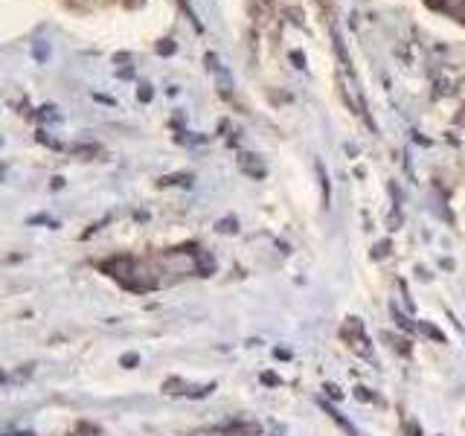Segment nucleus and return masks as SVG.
I'll list each match as a JSON object with an SVG mask.
<instances>
[{
    "mask_svg": "<svg viewBox=\"0 0 465 436\" xmlns=\"http://www.w3.org/2000/svg\"><path fill=\"white\" fill-rule=\"evenodd\" d=\"M323 407H326V413H329V416H332V419H335V422H338L340 428H346L349 433H355V428H352V425H349V422H346V419H343V416H340V413L335 411V407H332V404H323Z\"/></svg>",
    "mask_w": 465,
    "mask_h": 436,
    "instance_id": "nucleus-5",
    "label": "nucleus"
},
{
    "mask_svg": "<svg viewBox=\"0 0 465 436\" xmlns=\"http://www.w3.org/2000/svg\"><path fill=\"white\" fill-rule=\"evenodd\" d=\"M163 265H166L172 274H201V259L195 253L186 251H172L163 256Z\"/></svg>",
    "mask_w": 465,
    "mask_h": 436,
    "instance_id": "nucleus-1",
    "label": "nucleus"
},
{
    "mask_svg": "<svg viewBox=\"0 0 465 436\" xmlns=\"http://www.w3.org/2000/svg\"><path fill=\"white\" fill-rule=\"evenodd\" d=\"M218 230H222V233H236V230H239V227H236V218H224V222L218 224Z\"/></svg>",
    "mask_w": 465,
    "mask_h": 436,
    "instance_id": "nucleus-11",
    "label": "nucleus"
},
{
    "mask_svg": "<svg viewBox=\"0 0 465 436\" xmlns=\"http://www.w3.org/2000/svg\"><path fill=\"white\" fill-rule=\"evenodd\" d=\"M393 317H396V323L401 326V329H404V332H413V329H416V326H413V323H410V320H407V317H404V314H401V311H398L396 306H393Z\"/></svg>",
    "mask_w": 465,
    "mask_h": 436,
    "instance_id": "nucleus-6",
    "label": "nucleus"
},
{
    "mask_svg": "<svg viewBox=\"0 0 465 436\" xmlns=\"http://www.w3.org/2000/svg\"><path fill=\"white\" fill-rule=\"evenodd\" d=\"M262 381H265V384H268V387H277V384H280V378H277V375H273V372H265V375H262Z\"/></svg>",
    "mask_w": 465,
    "mask_h": 436,
    "instance_id": "nucleus-13",
    "label": "nucleus"
},
{
    "mask_svg": "<svg viewBox=\"0 0 465 436\" xmlns=\"http://www.w3.org/2000/svg\"><path fill=\"white\" fill-rule=\"evenodd\" d=\"M207 70H212V73H215V79H218V88H222L224 93L233 88V79H230V73L224 70V64L218 62L215 52H209V56H207Z\"/></svg>",
    "mask_w": 465,
    "mask_h": 436,
    "instance_id": "nucleus-2",
    "label": "nucleus"
},
{
    "mask_svg": "<svg viewBox=\"0 0 465 436\" xmlns=\"http://www.w3.org/2000/svg\"><path fill=\"white\" fill-rule=\"evenodd\" d=\"M355 396L361 401H372V393H367V387H355Z\"/></svg>",
    "mask_w": 465,
    "mask_h": 436,
    "instance_id": "nucleus-14",
    "label": "nucleus"
},
{
    "mask_svg": "<svg viewBox=\"0 0 465 436\" xmlns=\"http://www.w3.org/2000/svg\"><path fill=\"white\" fill-rule=\"evenodd\" d=\"M125 369H134L137 364H140V355H137V352H128V355H122V361H120Z\"/></svg>",
    "mask_w": 465,
    "mask_h": 436,
    "instance_id": "nucleus-8",
    "label": "nucleus"
},
{
    "mask_svg": "<svg viewBox=\"0 0 465 436\" xmlns=\"http://www.w3.org/2000/svg\"><path fill=\"white\" fill-rule=\"evenodd\" d=\"M35 59L38 62H47L50 59V44L47 41H35Z\"/></svg>",
    "mask_w": 465,
    "mask_h": 436,
    "instance_id": "nucleus-7",
    "label": "nucleus"
},
{
    "mask_svg": "<svg viewBox=\"0 0 465 436\" xmlns=\"http://www.w3.org/2000/svg\"><path fill=\"white\" fill-rule=\"evenodd\" d=\"M180 387H183V384H180V381H175V378H172V381H166V384H163V390H166L169 396H178V393H183Z\"/></svg>",
    "mask_w": 465,
    "mask_h": 436,
    "instance_id": "nucleus-9",
    "label": "nucleus"
},
{
    "mask_svg": "<svg viewBox=\"0 0 465 436\" xmlns=\"http://www.w3.org/2000/svg\"><path fill=\"white\" fill-rule=\"evenodd\" d=\"M416 329H419V332H425V335H427L430 340H436V343H445V335H442L440 329H436L433 323H427V320H419V323H416Z\"/></svg>",
    "mask_w": 465,
    "mask_h": 436,
    "instance_id": "nucleus-4",
    "label": "nucleus"
},
{
    "mask_svg": "<svg viewBox=\"0 0 465 436\" xmlns=\"http://www.w3.org/2000/svg\"><path fill=\"white\" fill-rule=\"evenodd\" d=\"M326 390H329V396H332L335 401H338V398H343V393H340V390H338L335 384H326Z\"/></svg>",
    "mask_w": 465,
    "mask_h": 436,
    "instance_id": "nucleus-17",
    "label": "nucleus"
},
{
    "mask_svg": "<svg viewBox=\"0 0 465 436\" xmlns=\"http://www.w3.org/2000/svg\"><path fill=\"white\" fill-rule=\"evenodd\" d=\"M195 436H224V433H195Z\"/></svg>",
    "mask_w": 465,
    "mask_h": 436,
    "instance_id": "nucleus-18",
    "label": "nucleus"
},
{
    "mask_svg": "<svg viewBox=\"0 0 465 436\" xmlns=\"http://www.w3.org/2000/svg\"><path fill=\"white\" fill-rule=\"evenodd\" d=\"M157 52H160V56H172V52H175V44L166 38V41H160L157 44Z\"/></svg>",
    "mask_w": 465,
    "mask_h": 436,
    "instance_id": "nucleus-10",
    "label": "nucleus"
},
{
    "mask_svg": "<svg viewBox=\"0 0 465 436\" xmlns=\"http://www.w3.org/2000/svg\"><path fill=\"white\" fill-rule=\"evenodd\" d=\"M239 166L248 172L251 178H265V163H262L256 154H241V157H239Z\"/></svg>",
    "mask_w": 465,
    "mask_h": 436,
    "instance_id": "nucleus-3",
    "label": "nucleus"
},
{
    "mask_svg": "<svg viewBox=\"0 0 465 436\" xmlns=\"http://www.w3.org/2000/svg\"><path fill=\"white\" fill-rule=\"evenodd\" d=\"M137 96H140L143 102H149V99H151V88H149V85H140V93H137Z\"/></svg>",
    "mask_w": 465,
    "mask_h": 436,
    "instance_id": "nucleus-16",
    "label": "nucleus"
},
{
    "mask_svg": "<svg viewBox=\"0 0 465 436\" xmlns=\"http://www.w3.org/2000/svg\"><path fill=\"white\" fill-rule=\"evenodd\" d=\"M215 390V384H207V387H198L195 393H193V398H204V396H209Z\"/></svg>",
    "mask_w": 465,
    "mask_h": 436,
    "instance_id": "nucleus-12",
    "label": "nucleus"
},
{
    "mask_svg": "<svg viewBox=\"0 0 465 436\" xmlns=\"http://www.w3.org/2000/svg\"><path fill=\"white\" fill-rule=\"evenodd\" d=\"M387 248H390V244H387V241H381V244H378V248H375V253H372V256H375V259H381V256H387Z\"/></svg>",
    "mask_w": 465,
    "mask_h": 436,
    "instance_id": "nucleus-15",
    "label": "nucleus"
}]
</instances>
